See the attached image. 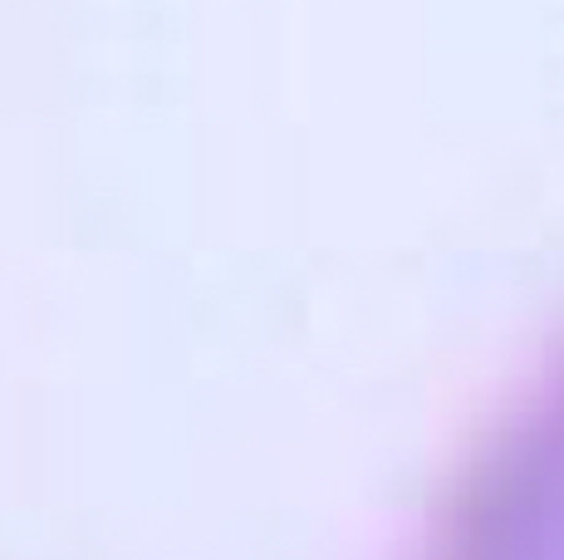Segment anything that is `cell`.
<instances>
[{"mask_svg": "<svg viewBox=\"0 0 564 560\" xmlns=\"http://www.w3.org/2000/svg\"><path fill=\"white\" fill-rule=\"evenodd\" d=\"M412 560H564V354L466 462Z\"/></svg>", "mask_w": 564, "mask_h": 560, "instance_id": "obj_1", "label": "cell"}]
</instances>
